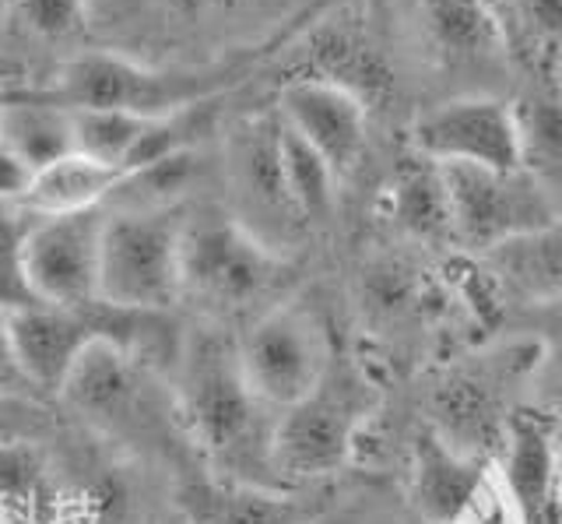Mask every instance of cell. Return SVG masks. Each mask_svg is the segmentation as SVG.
<instances>
[{
  "label": "cell",
  "instance_id": "1",
  "mask_svg": "<svg viewBox=\"0 0 562 524\" xmlns=\"http://www.w3.org/2000/svg\"><path fill=\"white\" fill-rule=\"evenodd\" d=\"M169 380L190 441L211 471L243 482L285 486L271 465L274 412L250 391L236 338L222 324L187 331Z\"/></svg>",
  "mask_w": 562,
  "mask_h": 524
},
{
  "label": "cell",
  "instance_id": "2",
  "mask_svg": "<svg viewBox=\"0 0 562 524\" xmlns=\"http://www.w3.org/2000/svg\"><path fill=\"white\" fill-rule=\"evenodd\" d=\"M60 401L110 444L169 468L176 479L193 468H207L190 441L169 374L123 348H88L67 377Z\"/></svg>",
  "mask_w": 562,
  "mask_h": 524
},
{
  "label": "cell",
  "instance_id": "3",
  "mask_svg": "<svg viewBox=\"0 0 562 524\" xmlns=\"http://www.w3.org/2000/svg\"><path fill=\"white\" fill-rule=\"evenodd\" d=\"M380 409V388L356 356L334 353L321 383L274 415L271 465L285 486H316L341 471Z\"/></svg>",
  "mask_w": 562,
  "mask_h": 524
},
{
  "label": "cell",
  "instance_id": "4",
  "mask_svg": "<svg viewBox=\"0 0 562 524\" xmlns=\"http://www.w3.org/2000/svg\"><path fill=\"white\" fill-rule=\"evenodd\" d=\"M292 278L285 254L271 250L225 212L183 215L180 247V300L201 306L211 324L278 306Z\"/></svg>",
  "mask_w": 562,
  "mask_h": 524
},
{
  "label": "cell",
  "instance_id": "5",
  "mask_svg": "<svg viewBox=\"0 0 562 524\" xmlns=\"http://www.w3.org/2000/svg\"><path fill=\"white\" fill-rule=\"evenodd\" d=\"M233 81V64L207 71H158L113 49H88L70 57L49 81H25L18 89L64 110H120L162 120L218 99Z\"/></svg>",
  "mask_w": 562,
  "mask_h": 524
},
{
  "label": "cell",
  "instance_id": "6",
  "mask_svg": "<svg viewBox=\"0 0 562 524\" xmlns=\"http://www.w3.org/2000/svg\"><path fill=\"white\" fill-rule=\"evenodd\" d=\"M541 363L544 342L517 338L450 366L429 398L432 430L457 450L474 458H496L509 415L520 409L514 405L520 383Z\"/></svg>",
  "mask_w": 562,
  "mask_h": 524
},
{
  "label": "cell",
  "instance_id": "7",
  "mask_svg": "<svg viewBox=\"0 0 562 524\" xmlns=\"http://www.w3.org/2000/svg\"><path fill=\"white\" fill-rule=\"evenodd\" d=\"M183 212L110 208L99 257V300L127 310L172 313L180 303Z\"/></svg>",
  "mask_w": 562,
  "mask_h": 524
},
{
  "label": "cell",
  "instance_id": "8",
  "mask_svg": "<svg viewBox=\"0 0 562 524\" xmlns=\"http://www.w3.org/2000/svg\"><path fill=\"white\" fill-rule=\"evenodd\" d=\"M243 377L274 415L306 398L334 359L330 331L313 306L281 300L236 338Z\"/></svg>",
  "mask_w": 562,
  "mask_h": 524
},
{
  "label": "cell",
  "instance_id": "9",
  "mask_svg": "<svg viewBox=\"0 0 562 524\" xmlns=\"http://www.w3.org/2000/svg\"><path fill=\"white\" fill-rule=\"evenodd\" d=\"M443 169L453 239L471 254H488L503 243L527 236L562 215L552 190L524 166L517 169Z\"/></svg>",
  "mask_w": 562,
  "mask_h": 524
},
{
  "label": "cell",
  "instance_id": "10",
  "mask_svg": "<svg viewBox=\"0 0 562 524\" xmlns=\"http://www.w3.org/2000/svg\"><path fill=\"white\" fill-rule=\"evenodd\" d=\"M412 148L436 166L517 169L520 127L514 102L496 96H457L429 107L412 124Z\"/></svg>",
  "mask_w": 562,
  "mask_h": 524
},
{
  "label": "cell",
  "instance_id": "11",
  "mask_svg": "<svg viewBox=\"0 0 562 524\" xmlns=\"http://www.w3.org/2000/svg\"><path fill=\"white\" fill-rule=\"evenodd\" d=\"M110 204L70 215H35L25 236V271L46 306L99 300V257Z\"/></svg>",
  "mask_w": 562,
  "mask_h": 524
},
{
  "label": "cell",
  "instance_id": "12",
  "mask_svg": "<svg viewBox=\"0 0 562 524\" xmlns=\"http://www.w3.org/2000/svg\"><path fill=\"white\" fill-rule=\"evenodd\" d=\"M228 183L236 194V222L271 250L285 254V243L303 230L281 169V120L260 116L243 124L228 142Z\"/></svg>",
  "mask_w": 562,
  "mask_h": 524
},
{
  "label": "cell",
  "instance_id": "13",
  "mask_svg": "<svg viewBox=\"0 0 562 524\" xmlns=\"http://www.w3.org/2000/svg\"><path fill=\"white\" fill-rule=\"evenodd\" d=\"M172 511L187 524H316L327 493L316 486H260L193 468L172 482Z\"/></svg>",
  "mask_w": 562,
  "mask_h": 524
},
{
  "label": "cell",
  "instance_id": "14",
  "mask_svg": "<svg viewBox=\"0 0 562 524\" xmlns=\"http://www.w3.org/2000/svg\"><path fill=\"white\" fill-rule=\"evenodd\" d=\"M278 116L292 134L324 155L338 180L356 169L366 148V102L334 78H295L278 96Z\"/></svg>",
  "mask_w": 562,
  "mask_h": 524
},
{
  "label": "cell",
  "instance_id": "15",
  "mask_svg": "<svg viewBox=\"0 0 562 524\" xmlns=\"http://www.w3.org/2000/svg\"><path fill=\"white\" fill-rule=\"evenodd\" d=\"M562 441L555 423L535 409H517L503 430L496 471L527 524H562Z\"/></svg>",
  "mask_w": 562,
  "mask_h": 524
},
{
  "label": "cell",
  "instance_id": "16",
  "mask_svg": "<svg viewBox=\"0 0 562 524\" xmlns=\"http://www.w3.org/2000/svg\"><path fill=\"white\" fill-rule=\"evenodd\" d=\"M492 458L457 450L432 426L415 436L412 447V503L429 524H453L468 500L479 493Z\"/></svg>",
  "mask_w": 562,
  "mask_h": 524
},
{
  "label": "cell",
  "instance_id": "17",
  "mask_svg": "<svg viewBox=\"0 0 562 524\" xmlns=\"http://www.w3.org/2000/svg\"><path fill=\"white\" fill-rule=\"evenodd\" d=\"M127 169L105 166L81 152H67L64 159L32 172V183L18 208H25L29 215L85 212V208L110 204L116 190L127 183Z\"/></svg>",
  "mask_w": 562,
  "mask_h": 524
},
{
  "label": "cell",
  "instance_id": "18",
  "mask_svg": "<svg viewBox=\"0 0 562 524\" xmlns=\"http://www.w3.org/2000/svg\"><path fill=\"white\" fill-rule=\"evenodd\" d=\"M496 289L524 303L562 300V215L541 230L482 254Z\"/></svg>",
  "mask_w": 562,
  "mask_h": 524
},
{
  "label": "cell",
  "instance_id": "19",
  "mask_svg": "<svg viewBox=\"0 0 562 524\" xmlns=\"http://www.w3.org/2000/svg\"><path fill=\"white\" fill-rule=\"evenodd\" d=\"M0 142L35 172L75 152V113L8 85L0 99Z\"/></svg>",
  "mask_w": 562,
  "mask_h": 524
},
{
  "label": "cell",
  "instance_id": "20",
  "mask_svg": "<svg viewBox=\"0 0 562 524\" xmlns=\"http://www.w3.org/2000/svg\"><path fill=\"white\" fill-rule=\"evenodd\" d=\"M422 22L447 64H482L499 54V22L485 0H422Z\"/></svg>",
  "mask_w": 562,
  "mask_h": 524
},
{
  "label": "cell",
  "instance_id": "21",
  "mask_svg": "<svg viewBox=\"0 0 562 524\" xmlns=\"http://www.w3.org/2000/svg\"><path fill=\"white\" fill-rule=\"evenodd\" d=\"M391 219L404 233L415 239H453V219H450V198L443 183V169L436 163L415 155L412 163H404L391 180Z\"/></svg>",
  "mask_w": 562,
  "mask_h": 524
},
{
  "label": "cell",
  "instance_id": "22",
  "mask_svg": "<svg viewBox=\"0 0 562 524\" xmlns=\"http://www.w3.org/2000/svg\"><path fill=\"white\" fill-rule=\"evenodd\" d=\"M517 110L520 127V166L552 190L562 201V89L559 85H535Z\"/></svg>",
  "mask_w": 562,
  "mask_h": 524
},
{
  "label": "cell",
  "instance_id": "23",
  "mask_svg": "<svg viewBox=\"0 0 562 524\" xmlns=\"http://www.w3.org/2000/svg\"><path fill=\"white\" fill-rule=\"evenodd\" d=\"M281 169H285V187H289V198L295 204L299 219L306 225L330 219L338 172L324 163V155H316L303 137L292 134L285 124H281Z\"/></svg>",
  "mask_w": 562,
  "mask_h": 524
},
{
  "label": "cell",
  "instance_id": "24",
  "mask_svg": "<svg viewBox=\"0 0 562 524\" xmlns=\"http://www.w3.org/2000/svg\"><path fill=\"white\" fill-rule=\"evenodd\" d=\"M75 113V152L92 155V159L127 169L145 142V134L151 131L155 120L120 113V110H70Z\"/></svg>",
  "mask_w": 562,
  "mask_h": 524
},
{
  "label": "cell",
  "instance_id": "25",
  "mask_svg": "<svg viewBox=\"0 0 562 524\" xmlns=\"http://www.w3.org/2000/svg\"><path fill=\"white\" fill-rule=\"evenodd\" d=\"M35 215L25 208L11 204L0 215V313H22L32 306H43L40 296L32 292L29 271H25V236Z\"/></svg>",
  "mask_w": 562,
  "mask_h": 524
},
{
  "label": "cell",
  "instance_id": "26",
  "mask_svg": "<svg viewBox=\"0 0 562 524\" xmlns=\"http://www.w3.org/2000/svg\"><path fill=\"white\" fill-rule=\"evenodd\" d=\"M11 11L40 40H67L85 25V0H14Z\"/></svg>",
  "mask_w": 562,
  "mask_h": 524
},
{
  "label": "cell",
  "instance_id": "27",
  "mask_svg": "<svg viewBox=\"0 0 562 524\" xmlns=\"http://www.w3.org/2000/svg\"><path fill=\"white\" fill-rule=\"evenodd\" d=\"M453 524H527L524 514H520V506L514 503L509 489L499 479L496 461H492L485 482L479 486V493L468 500V506L457 514Z\"/></svg>",
  "mask_w": 562,
  "mask_h": 524
},
{
  "label": "cell",
  "instance_id": "28",
  "mask_svg": "<svg viewBox=\"0 0 562 524\" xmlns=\"http://www.w3.org/2000/svg\"><path fill=\"white\" fill-rule=\"evenodd\" d=\"M520 29L538 46H562V0H517Z\"/></svg>",
  "mask_w": 562,
  "mask_h": 524
},
{
  "label": "cell",
  "instance_id": "29",
  "mask_svg": "<svg viewBox=\"0 0 562 524\" xmlns=\"http://www.w3.org/2000/svg\"><path fill=\"white\" fill-rule=\"evenodd\" d=\"M0 398H32V401H46L29 374L22 370V359L14 353V338H11V317L0 313Z\"/></svg>",
  "mask_w": 562,
  "mask_h": 524
},
{
  "label": "cell",
  "instance_id": "30",
  "mask_svg": "<svg viewBox=\"0 0 562 524\" xmlns=\"http://www.w3.org/2000/svg\"><path fill=\"white\" fill-rule=\"evenodd\" d=\"M32 183V166L0 142V204H22L25 190Z\"/></svg>",
  "mask_w": 562,
  "mask_h": 524
},
{
  "label": "cell",
  "instance_id": "31",
  "mask_svg": "<svg viewBox=\"0 0 562 524\" xmlns=\"http://www.w3.org/2000/svg\"><path fill=\"white\" fill-rule=\"evenodd\" d=\"M544 359H552V363H555V374H559V380H562V342L552 348V356H549V348H544Z\"/></svg>",
  "mask_w": 562,
  "mask_h": 524
},
{
  "label": "cell",
  "instance_id": "32",
  "mask_svg": "<svg viewBox=\"0 0 562 524\" xmlns=\"http://www.w3.org/2000/svg\"><path fill=\"white\" fill-rule=\"evenodd\" d=\"M158 524H187V521H183L180 514H176V511H172V514H169L166 521H158Z\"/></svg>",
  "mask_w": 562,
  "mask_h": 524
},
{
  "label": "cell",
  "instance_id": "33",
  "mask_svg": "<svg viewBox=\"0 0 562 524\" xmlns=\"http://www.w3.org/2000/svg\"><path fill=\"white\" fill-rule=\"evenodd\" d=\"M4 89H8V81H4V67H0V99H4Z\"/></svg>",
  "mask_w": 562,
  "mask_h": 524
},
{
  "label": "cell",
  "instance_id": "34",
  "mask_svg": "<svg viewBox=\"0 0 562 524\" xmlns=\"http://www.w3.org/2000/svg\"><path fill=\"white\" fill-rule=\"evenodd\" d=\"M8 208H11V204H0V215H4V212H8Z\"/></svg>",
  "mask_w": 562,
  "mask_h": 524
},
{
  "label": "cell",
  "instance_id": "35",
  "mask_svg": "<svg viewBox=\"0 0 562 524\" xmlns=\"http://www.w3.org/2000/svg\"><path fill=\"white\" fill-rule=\"evenodd\" d=\"M559 468H562V454H559Z\"/></svg>",
  "mask_w": 562,
  "mask_h": 524
}]
</instances>
